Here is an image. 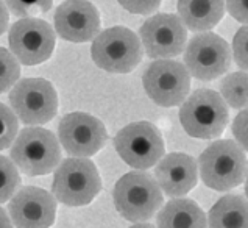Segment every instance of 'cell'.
<instances>
[{
    "instance_id": "cell-1",
    "label": "cell",
    "mask_w": 248,
    "mask_h": 228,
    "mask_svg": "<svg viewBox=\"0 0 248 228\" xmlns=\"http://www.w3.org/2000/svg\"><path fill=\"white\" fill-rule=\"evenodd\" d=\"M119 214L134 224L147 222L159 211L162 191L158 181L144 170H133L119 178L112 191Z\"/></svg>"
},
{
    "instance_id": "cell-2",
    "label": "cell",
    "mask_w": 248,
    "mask_h": 228,
    "mask_svg": "<svg viewBox=\"0 0 248 228\" xmlns=\"http://www.w3.org/2000/svg\"><path fill=\"white\" fill-rule=\"evenodd\" d=\"M198 169L203 183L214 191H230L239 186L248 174L244 148L237 142L214 141L202 152Z\"/></svg>"
},
{
    "instance_id": "cell-3",
    "label": "cell",
    "mask_w": 248,
    "mask_h": 228,
    "mask_svg": "<svg viewBox=\"0 0 248 228\" xmlns=\"http://www.w3.org/2000/svg\"><path fill=\"white\" fill-rule=\"evenodd\" d=\"M10 155L25 175H47L61 163L60 139L42 127H27L14 139Z\"/></svg>"
},
{
    "instance_id": "cell-4",
    "label": "cell",
    "mask_w": 248,
    "mask_h": 228,
    "mask_svg": "<svg viewBox=\"0 0 248 228\" xmlns=\"http://www.w3.org/2000/svg\"><path fill=\"white\" fill-rule=\"evenodd\" d=\"M228 106L220 94L212 89H197L180 108V122L189 136L197 139H216L228 125Z\"/></svg>"
},
{
    "instance_id": "cell-5",
    "label": "cell",
    "mask_w": 248,
    "mask_h": 228,
    "mask_svg": "<svg viewBox=\"0 0 248 228\" xmlns=\"http://www.w3.org/2000/svg\"><path fill=\"white\" fill-rule=\"evenodd\" d=\"M92 61L111 74H128L142 61V42L126 27H111L98 33L91 46Z\"/></svg>"
},
{
    "instance_id": "cell-6",
    "label": "cell",
    "mask_w": 248,
    "mask_h": 228,
    "mask_svg": "<svg viewBox=\"0 0 248 228\" xmlns=\"http://www.w3.org/2000/svg\"><path fill=\"white\" fill-rule=\"evenodd\" d=\"M102 189L100 174L88 158H67L55 169L52 191L58 202L67 206L89 205Z\"/></svg>"
},
{
    "instance_id": "cell-7",
    "label": "cell",
    "mask_w": 248,
    "mask_h": 228,
    "mask_svg": "<svg viewBox=\"0 0 248 228\" xmlns=\"http://www.w3.org/2000/svg\"><path fill=\"white\" fill-rule=\"evenodd\" d=\"M10 105L17 119L28 127L44 125L58 113V94L44 78H22L10 91Z\"/></svg>"
},
{
    "instance_id": "cell-8",
    "label": "cell",
    "mask_w": 248,
    "mask_h": 228,
    "mask_svg": "<svg viewBox=\"0 0 248 228\" xmlns=\"http://www.w3.org/2000/svg\"><path fill=\"white\" fill-rule=\"evenodd\" d=\"M114 147L125 164L138 170L153 167L164 155V139L161 131L147 120L124 127L116 134Z\"/></svg>"
},
{
    "instance_id": "cell-9",
    "label": "cell",
    "mask_w": 248,
    "mask_h": 228,
    "mask_svg": "<svg viewBox=\"0 0 248 228\" xmlns=\"http://www.w3.org/2000/svg\"><path fill=\"white\" fill-rule=\"evenodd\" d=\"M8 42L11 53L20 64L38 66L55 50V28L39 17H22L11 25Z\"/></svg>"
},
{
    "instance_id": "cell-10",
    "label": "cell",
    "mask_w": 248,
    "mask_h": 228,
    "mask_svg": "<svg viewBox=\"0 0 248 228\" xmlns=\"http://www.w3.org/2000/svg\"><path fill=\"white\" fill-rule=\"evenodd\" d=\"M147 96L164 108L181 105L190 89V74L180 61L156 60L148 64L142 75Z\"/></svg>"
},
{
    "instance_id": "cell-11",
    "label": "cell",
    "mask_w": 248,
    "mask_h": 228,
    "mask_svg": "<svg viewBox=\"0 0 248 228\" xmlns=\"http://www.w3.org/2000/svg\"><path fill=\"white\" fill-rule=\"evenodd\" d=\"M184 66L197 80H216L228 72L231 66V49L228 42L216 33H198L186 47Z\"/></svg>"
},
{
    "instance_id": "cell-12",
    "label": "cell",
    "mask_w": 248,
    "mask_h": 228,
    "mask_svg": "<svg viewBox=\"0 0 248 228\" xmlns=\"http://www.w3.org/2000/svg\"><path fill=\"white\" fill-rule=\"evenodd\" d=\"M147 55L153 60H169L184 52L187 28L176 14L161 13L148 17L139 30Z\"/></svg>"
},
{
    "instance_id": "cell-13",
    "label": "cell",
    "mask_w": 248,
    "mask_h": 228,
    "mask_svg": "<svg viewBox=\"0 0 248 228\" xmlns=\"http://www.w3.org/2000/svg\"><path fill=\"white\" fill-rule=\"evenodd\" d=\"M58 139L62 148L77 158H89L102 150L108 131L100 119L88 113H69L58 125Z\"/></svg>"
},
{
    "instance_id": "cell-14",
    "label": "cell",
    "mask_w": 248,
    "mask_h": 228,
    "mask_svg": "<svg viewBox=\"0 0 248 228\" xmlns=\"http://www.w3.org/2000/svg\"><path fill=\"white\" fill-rule=\"evenodd\" d=\"M56 198L36 186L20 188L8 203L14 228H50L56 217Z\"/></svg>"
},
{
    "instance_id": "cell-15",
    "label": "cell",
    "mask_w": 248,
    "mask_h": 228,
    "mask_svg": "<svg viewBox=\"0 0 248 228\" xmlns=\"http://www.w3.org/2000/svg\"><path fill=\"white\" fill-rule=\"evenodd\" d=\"M53 27L66 41H94L100 32V14L88 0H64L55 10Z\"/></svg>"
},
{
    "instance_id": "cell-16",
    "label": "cell",
    "mask_w": 248,
    "mask_h": 228,
    "mask_svg": "<svg viewBox=\"0 0 248 228\" xmlns=\"http://www.w3.org/2000/svg\"><path fill=\"white\" fill-rule=\"evenodd\" d=\"M155 180L169 197H183L195 188L198 164L190 155L180 152L169 153L155 167Z\"/></svg>"
},
{
    "instance_id": "cell-17",
    "label": "cell",
    "mask_w": 248,
    "mask_h": 228,
    "mask_svg": "<svg viewBox=\"0 0 248 228\" xmlns=\"http://www.w3.org/2000/svg\"><path fill=\"white\" fill-rule=\"evenodd\" d=\"M225 0H178V16L186 28L206 32L223 17Z\"/></svg>"
},
{
    "instance_id": "cell-18",
    "label": "cell",
    "mask_w": 248,
    "mask_h": 228,
    "mask_svg": "<svg viewBox=\"0 0 248 228\" xmlns=\"http://www.w3.org/2000/svg\"><path fill=\"white\" fill-rule=\"evenodd\" d=\"M158 228H208L203 210L190 198H172L156 216Z\"/></svg>"
},
{
    "instance_id": "cell-19",
    "label": "cell",
    "mask_w": 248,
    "mask_h": 228,
    "mask_svg": "<svg viewBox=\"0 0 248 228\" xmlns=\"http://www.w3.org/2000/svg\"><path fill=\"white\" fill-rule=\"evenodd\" d=\"M208 228H248V200L242 195H225L208 214Z\"/></svg>"
},
{
    "instance_id": "cell-20",
    "label": "cell",
    "mask_w": 248,
    "mask_h": 228,
    "mask_svg": "<svg viewBox=\"0 0 248 228\" xmlns=\"http://www.w3.org/2000/svg\"><path fill=\"white\" fill-rule=\"evenodd\" d=\"M222 98L231 108L248 106V72H232L220 81Z\"/></svg>"
},
{
    "instance_id": "cell-21",
    "label": "cell",
    "mask_w": 248,
    "mask_h": 228,
    "mask_svg": "<svg viewBox=\"0 0 248 228\" xmlns=\"http://www.w3.org/2000/svg\"><path fill=\"white\" fill-rule=\"evenodd\" d=\"M19 169L11 158L0 155V203L11 200V197L20 189Z\"/></svg>"
},
{
    "instance_id": "cell-22",
    "label": "cell",
    "mask_w": 248,
    "mask_h": 228,
    "mask_svg": "<svg viewBox=\"0 0 248 228\" xmlns=\"http://www.w3.org/2000/svg\"><path fill=\"white\" fill-rule=\"evenodd\" d=\"M20 63L5 47H0V94L10 91L19 81Z\"/></svg>"
},
{
    "instance_id": "cell-23",
    "label": "cell",
    "mask_w": 248,
    "mask_h": 228,
    "mask_svg": "<svg viewBox=\"0 0 248 228\" xmlns=\"http://www.w3.org/2000/svg\"><path fill=\"white\" fill-rule=\"evenodd\" d=\"M19 119L10 106L0 102V152L13 146L17 138Z\"/></svg>"
},
{
    "instance_id": "cell-24",
    "label": "cell",
    "mask_w": 248,
    "mask_h": 228,
    "mask_svg": "<svg viewBox=\"0 0 248 228\" xmlns=\"http://www.w3.org/2000/svg\"><path fill=\"white\" fill-rule=\"evenodd\" d=\"M5 5L16 17H33L34 14L47 13L53 0H5Z\"/></svg>"
},
{
    "instance_id": "cell-25",
    "label": "cell",
    "mask_w": 248,
    "mask_h": 228,
    "mask_svg": "<svg viewBox=\"0 0 248 228\" xmlns=\"http://www.w3.org/2000/svg\"><path fill=\"white\" fill-rule=\"evenodd\" d=\"M232 55L237 66L248 70V25L240 27L232 38Z\"/></svg>"
},
{
    "instance_id": "cell-26",
    "label": "cell",
    "mask_w": 248,
    "mask_h": 228,
    "mask_svg": "<svg viewBox=\"0 0 248 228\" xmlns=\"http://www.w3.org/2000/svg\"><path fill=\"white\" fill-rule=\"evenodd\" d=\"M231 133L237 144L248 152V106L240 111L232 120Z\"/></svg>"
},
{
    "instance_id": "cell-27",
    "label": "cell",
    "mask_w": 248,
    "mask_h": 228,
    "mask_svg": "<svg viewBox=\"0 0 248 228\" xmlns=\"http://www.w3.org/2000/svg\"><path fill=\"white\" fill-rule=\"evenodd\" d=\"M117 2L126 11L147 16V14H153L159 8L162 0H117Z\"/></svg>"
},
{
    "instance_id": "cell-28",
    "label": "cell",
    "mask_w": 248,
    "mask_h": 228,
    "mask_svg": "<svg viewBox=\"0 0 248 228\" xmlns=\"http://www.w3.org/2000/svg\"><path fill=\"white\" fill-rule=\"evenodd\" d=\"M225 5L237 22L248 25V0H225Z\"/></svg>"
},
{
    "instance_id": "cell-29",
    "label": "cell",
    "mask_w": 248,
    "mask_h": 228,
    "mask_svg": "<svg viewBox=\"0 0 248 228\" xmlns=\"http://www.w3.org/2000/svg\"><path fill=\"white\" fill-rule=\"evenodd\" d=\"M10 24V10L5 5V2L0 0V36L5 33V30L8 28Z\"/></svg>"
},
{
    "instance_id": "cell-30",
    "label": "cell",
    "mask_w": 248,
    "mask_h": 228,
    "mask_svg": "<svg viewBox=\"0 0 248 228\" xmlns=\"http://www.w3.org/2000/svg\"><path fill=\"white\" fill-rule=\"evenodd\" d=\"M0 228H14L10 214H6L3 208H0Z\"/></svg>"
},
{
    "instance_id": "cell-31",
    "label": "cell",
    "mask_w": 248,
    "mask_h": 228,
    "mask_svg": "<svg viewBox=\"0 0 248 228\" xmlns=\"http://www.w3.org/2000/svg\"><path fill=\"white\" fill-rule=\"evenodd\" d=\"M130 228H155L153 225H150V224H145V222H140V224H134L133 227H130Z\"/></svg>"
},
{
    "instance_id": "cell-32",
    "label": "cell",
    "mask_w": 248,
    "mask_h": 228,
    "mask_svg": "<svg viewBox=\"0 0 248 228\" xmlns=\"http://www.w3.org/2000/svg\"><path fill=\"white\" fill-rule=\"evenodd\" d=\"M245 194H247V197H248V174H247V177H245Z\"/></svg>"
}]
</instances>
